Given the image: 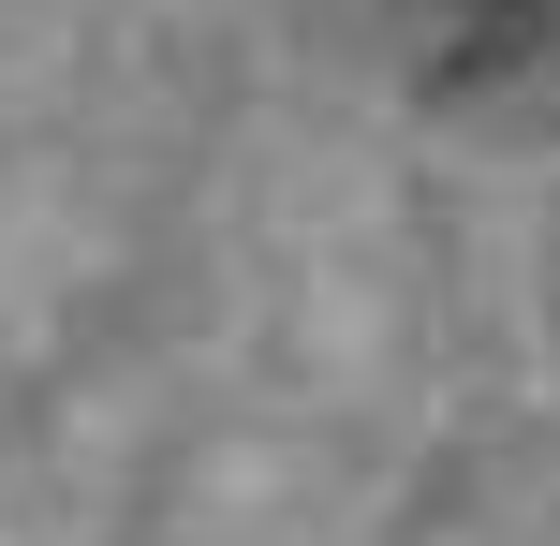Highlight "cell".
Segmentation results:
<instances>
[{
  "instance_id": "6da1fadb",
  "label": "cell",
  "mask_w": 560,
  "mask_h": 546,
  "mask_svg": "<svg viewBox=\"0 0 560 546\" xmlns=\"http://www.w3.org/2000/svg\"><path fill=\"white\" fill-rule=\"evenodd\" d=\"M472 45H560V0H443Z\"/></svg>"
}]
</instances>
